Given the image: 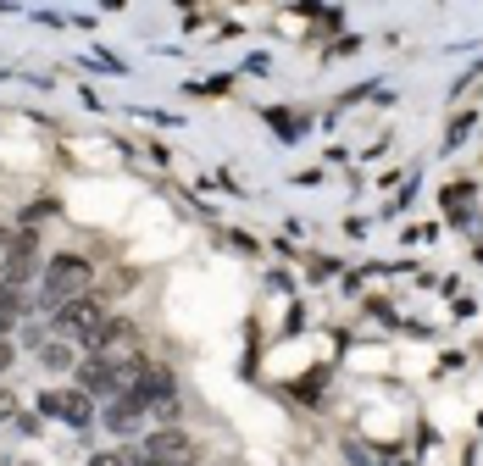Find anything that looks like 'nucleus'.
Segmentation results:
<instances>
[{
    "instance_id": "obj_11",
    "label": "nucleus",
    "mask_w": 483,
    "mask_h": 466,
    "mask_svg": "<svg viewBox=\"0 0 483 466\" xmlns=\"http://www.w3.org/2000/svg\"><path fill=\"white\" fill-rule=\"evenodd\" d=\"M89 466H128V461H122V455H117V450H106V455H94V461H89Z\"/></svg>"
},
{
    "instance_id": "obj_3",
    "label": "nucleus",
    "mask_w": 483,
    "mask_h": 466,
    "mask_svg": "<svg viewBox=\"0 0 483 466\" xmlns=\"http://www.w3.org/2000/svg\"><path fill=\"white\" fill-rule=\"evenodd\" d=\"M139 461H150V466H195V444H189L178 427H161V433L145 439Z\"/></svg>"
},
{
    "instance_id": "obj_6",
    "label": "nucleus",
    "mask_w": 483,
    "mask_h": 466,
    "mask_svg": "<svg viewBox=\"0 0 483 466\" xmlns=\"http://www.w3.org/2000/svg\"><path fill=\"white\" fill-rule=\"evenodd\" d=\"M28 273H34V233H22L12 245V255H6V289H17Z\"/></svg>"
},
{
    "instance_id": "obj_12",
    "label": "nucleus",
    "mask_w": 483,
    "mask_h": 466,
    "mask_svg": "<svg viewBox=\"0 0 483 466\" xmlns=\"http://www.w3.org/2000/svg\"><path fill=\"white\" fill-rule=\"evenodd\" d=\"M12 355H17V350H12L6 339H0V372H6V366H12Z\"/></svg>"
},
{
    "instance_id": "obj_4",
    "label": "nucleus",
    "mask_w": 483,
    "mask_h": 466,
    "mask_svg": "<svg viewBox=\"0 0 483 466\" xmlns=\"http://www.w3.org/2000/svg\"><path fill=\"white\" fill-rule=\"evenodd\" d=\"M134 345H139L134 322L112 317V322H106V333H101V339H94V355H101V361H112V366H122V361H134Z\"/></svg>"
},
{
    "instance_id": "obj_5",
    "label": "nucleus",
    "mask_w": 483,
    "mask_h": 466,
    "mask_svg": "<svg viewBox=\"0 0 483 466\" xmlns=\"http://www.w3.org/2000/svg\"><path fill=\"white\" fill-rule=\"evenodd\" d=\"M40 406H45L50 417H61V422H73V427H89V417H94V406H89V394H78V389H61V394H45Z\"/></svg>"
},
{
    "instance_id": "obj_9",
    "label": "nucleus",
    "mask_w": 483,
    "mask_h": 466,
    "mask_svg": "<svg viewBox=\"0 0 483 466\" xmlns=\"http://www.w3.org/2000/svg\"><path fill=\"white\" fill-rule=\"evenodd\" d=\"M17 317H22V294L17 289H0V333H6Z\"/></svg>"
},
{
    "instance_id": "obj_1",
    "label": "nucleus",
    "mask_w": 483,
    "mask_h": 466,
    "mask_svg": "<svg viewBox=\"0 0 483 466\" xmlns=\"http://www.w3.org/2000/svg\"><path fill=\"white\" fill-rule=\"evenodd\" d=\"M89 283H94V266H89L84 255H56V261L45 266V294L61 300V306H67V300H84Z\"/></svg>"
},
{
    "instance_id": "obj_10",
    "label": "nucleus",
    "mask_w": 483,
    "mask_h": 466,
    "mask_svg": "<svg viewBox=\"0 0 483 466\" xmlns=\"http://www.w3.org/2000/svg\"><path fill=\"white\" fill-rule=\"evenodd\" d=\"M45 366H50V372H67V366H73V350H67V345H45Z\"/></svg>"
},
{
    "instance_id": "obj_7",
    "label": "nucleus",
    "mask_w": 483,
    "mask_h": 466,
    "mask_svg": "<svg viewBox=\"0 0 483 466\" xmlns=\"http://www.w3.org/2000/svg\"><path fill=\"white\" fill-rule=\"evenodd\" d=\"M78 383L84 389H112V361H101V355L78 361Z\"/></svg>"
},
{
    "instance_id": "obj_2",
    "label": "nucleus",
    "mask_w": 483,
    "mask_h": 466,
    "mask_svg": "<svg viewBox=\"0 0 483 466\" xmlns=\"http://www.w3.org/2000/svg\"><path fill=\"white\" fill-rule=\"evenodd\" d=\"M56 322H61V327H67V333H73V339H84V345L94 350V339H101V333H106V322H112V311L101 306V300H89V294H84V300H67V306H61V311H56Z\"/></svg>"
},
{
    "instance_id": "obj_8",
    "label": "nucleus",
    "mask_w": 483,
    "mask_h": 466,
    "mask_svg": "<svg viewBox=\"0 0 483 466\" xmlns=\"http://www.w3.org/2000/svg\"><path fill=\"white\" fill-rule=\"evenodd\" d=\"M139 417H145V406H139V399H117V406L106 411V422H112L117 433H128V427H139Z\"/></svg>"
}]
</instances>
